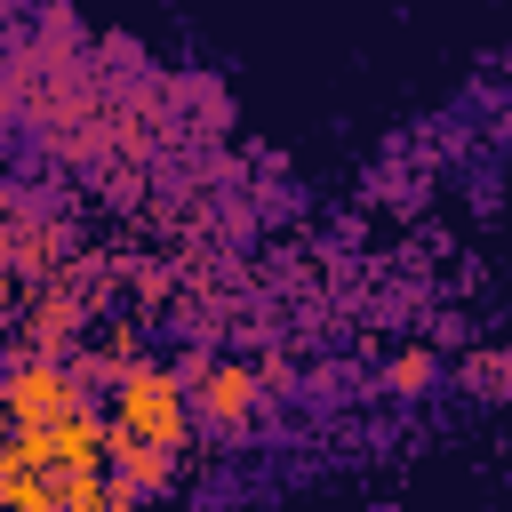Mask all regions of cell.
<instances>
[{
    "mask_svg": "<svg viewBox=\"0 0 512 512\" xmlns=\"http://www.w3.org/2000/svg\"><path fill=\"white\" fill-rule=\"evenodd\" d=\"M424 376H432V360H424V352H408V360H392V384H400V392H416Z\"/></svg>",
    "mask_w": 512,
    "mask_h": 512,
    "instance_id": "5",
    "label": "cell"
},
{
    "mask_svg": "<svg viewBox=\"0 0 512 512\" xmlns=\"http://www.w3.org/2000/svg\"><path fill=\"white\" fill-rule=\"evenodd\" d=\"M200 408H208L216 424H240V416L256 408V376H248V368H208V384H200Z\"/></svg>",
    "mask_w": 512,
    "mask_h": 512,
    "instance_id": "4",
    "label": "cell"
},
{
    "mask_svg": "<svg viewBox=\"0 0 512 512\" xmlns=\"http://www.w3.org/2000/svg\"><path fill=\"white\" fill-rule=\"evenodd\" d=\"M80 408V392L64 384V368H24L16 384H8V416H16V432H48V424H64Z\"/></svg>",
    "mask_w": 512,
    "mask_h": 512,
    "instance_id": "2",
    "label": "cell"
},
{
    "mask_svg": "<svg viewBox=\"0 0 512 512\" xmlns=\"http://www.w3.org/2000/svg\"><path fill=\"white\" fill-rule=\"evenodd\" d=\"M112 424L136 432V440L176 448V440H184V384L160 376V368H128V376H120V400H112Z\"/></svg>",
    "mask_w": 512,
    "mask_h": 512,
    "instance_id": "1",
    "label": "cell"
},
{
    "mask_svg": "<svg viewBox=\"0 0 512 512\" xmlns=\"http://www.w3.org/2000/svg\"><path fill=\"white\" fill-rule=\"evenodd\" d=\"M112 480H120V488H136V496H144V488H160V480H168V448H160V440H136V432H120V424H112Z\"/></svg>",
    "mask_w": 512,
    "mask_h": 512,
    "instance_id": "3",
    "label": "cell"
}]
</instances>
